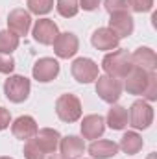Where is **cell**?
Listing matches in <instances>:
<instances>
[{
  "label": "cell",
  "mask_w": 157,
  "mask_h": 159,
  "mask_svg": "<svg viewBox=\"0 0 157 159\" xmlns=\"http://www.w3.org/2000/svg\"><path fill=\"white\" fill-rule=\"evenodd\" d=\"M59 131L52 128L37 129V133L26 141L24 144V157L26 159H44L48 154H54L59 146Z\"/></svg>",
  "instance_id": "obj_1"
},
{
  "label": "cell",
  "mask_w": 157,
  "mask_h": 159,
  "mask_svg": "<svg viewBox=\"0 0 157 159\" xmlns=\"http://www.w3.org/2000/svg\"><path fill=\"white\" fill-rule=\"evenodd\" d=\"M102 67H104V70H105L107 76H113V78L120 80L129 72V69H131L133 65H131V57H129L128 50L118 48V50L109 52V54L104 57Z\"/></svg>",
  "instance_id": "obj_2"
},
{
  "label": "cell",
  "mask_w": 157,
  "mask_h": 159,
  "mask_svg": "<svg viewBox=\"0 0 157 159\" xmlns=\"http://www.w3.org/2000/svg\"><path fill=\"white\" fill-rule=\"evenodd\" d=\"M30 91H32V83H30V80L26 76L15 74V76H9L4 81V94L13 104L24 102L30 96Z\"/></svg>",
  "instance_id": "obj_3"
},
{
  "label": "cell",
  "mask_w": 157,
  "mask_h": 159,
  "mask_svg": "<svg viewBox=\"0 0 157 159\" xmlns=\"http://www.w3.org/2000/svg\"><path fill=\"white\" fill-rule=\"evenodd\" d=\"M56 113L63 122H69V124L79 120V117H81V102H79V98L76 94H70V93L61 94L56 100Z\"/></svg>",
  "instance_id": "obj_4"
},
{
  "label": "cell",
  "mask_w": 157,
  "mask_h": 159,
  "mask_svg": "<svg viewBox=\"0 0 157 159\" xmlns=\"http://www.w3.org/2000/svg\"><path fill=\"white\" fill-rule=\"evenodd\" d=\"M96 94L107 102V104H115L120 94H122V81L118 78H113V76H98L96 78Z\"/></svg>",
  "instance_id": "obj_5"
},
{
  "label": "cell",
  "mask_w": 157,
  "mask_h": 159,
  "mask_svg": "<svg viewBox=\"0 0 157 159\" xmlns=\"http://www.w3.org/2000/svg\"><path fill=\"white\" fill-rule=\"evenodd\" d=\"M152 122H154V107L144 100L133 102V106L129 109V124L135 129H146V128H150Z\"/></svg>",
  "instance_id": "obj_6"
},
{
  "label": "cell",
  "mask_w": 157,
  "mask_h": 159,
  "mask_svg": "<svg viewBox=\"0 0 157 159\" xmlns=\"http://www.w3.org/2000/svg\"><path fill=\"white\" fill-rule=\"evenodd\" d=\"M70 72H72L74 80L79 83H91L98 78V65L89 57H78V59H74Z\"/></svg>",
  "instance_id": "obj_7"
},
{
  "label": "cell",
  "mask_w": 157,
  "mask_h": 159,
  "mask_svg": "<svg viewBox=\"0 0 157 159\" xmlns=\"http://www.w3.org/2000/svg\"><path fill=\"white\" fill-rule=\"evenodd\" d=\"M52 44H54L56 56L61 57V59H69V57L76 56V52H78V48H79V41L72 32L57 34V37H56V41Z\"/></svg>",
  "instance_id": "obj_8"
},
{
  "label": "cell",
  "mask_w": 157,
  "mask_h": 159,
  "mask_svg": "<svg viewBox=\"0 0 157 159\" xmlns=\"http://www.w3.org/2000/svg\"><path fill=\"white\" fill-rule=\"evenodd\" d=\"M34 78L41 83H48L52 80L57 78L59 74V63L54 57H41L39 61H35L34 69H32Z\"/></svg>",
  "instance_id": "obj_9"
},
{
  "label": "cell",
  "mask_w": 157,
  "mask_h": 159,
  "mask_svg": "<svg viewBox=\"0 0 157 159\" xmlns=\"http://www.w3.org/2000/svg\"><path fill=\"white\" fill-rule=\"evenodd\" d=\"M30 26H32V17H30L28 11L17 7V9H13V11L7 15V28H9V32L15 34L17 37L28 35Z\"/></svg>",
  "instance_id": "obj_10"
},
{
  "label": "cell",
  "mask_w": 157,
  "mask_h": 159,
  "mask_svg": "<svg viewBox=\"0 0 157 159\" xmlns=\"http://www.w3.org/2000/svg\"><path fill=\"white\" fill-rule=\"evenodd\" d=\"M148 76L150 72H146L144 69H139V67H131L129 72L124 76V87L129 94H142L146 91V85H148Z\"/></svg>",
  "instance_id": "obj_11"
},
{
  "label": "cell",
  "mask_w": 157,
  "mask_h": 159,
  "mask_svg": "<svg viewBox=\"0 0 157 159\" xmlns=\"http://www.w3.org/2000/svg\"><path fill=\"white\" fill-rule=\"evenodd\" d=\"M133 17L128 13V11H122V13H113L111 19H109V30L117 35L118 39L122 37H128L133 34Z\"/></svg>",
  "instance_id": "obj_12"
},
{
  "label": "cell",
  "mask_w": 157,
  "mask_h": 159,
  "mask_svg": "<svg viewBox=\"0 0 157 159\" xmlns=\"http://www.w3.org/2000/svg\"><path fill=\"white\" fill-rule=\"evenodd\" d=\"M57 24L52 19H41L34 26V39L41 44H52L57 37Z\"/></svg>",
  "instance_id": "obj_13"
},
{
  "label": "cell",
  "mask_w": 157,
  "mask_h": 159,
  "mask_svg": "<svg viewBox=\"0 0 157 159\" xmlns=\"http://www.w3.org/2000/svg\"><path fill=\"white\" fill-rule=\"evenodd\" d=\"M131 65L133 67H139V69H144L146 72H154L157 67V56L155 52L148 46H139L131 56Z\"/></svg>",
  "instance_id": "obj_14"
},
{
  "label": "cell",
  "mask_w": 157,
  "mask_h": 159,
  "mask_svg": "<svg viewBox=\"0 0 157 159\" xmlns=\"http://www.w3.org/2000/svg\"><path fill=\"white\" fill-rule=\"evenodd\" d=\"M105 131V120L100 115H87L81 120V135L85 139L96 141L98 137H102Z\"/></svg>",
  "instance_id": "obj_15"
},
{
  "label": "cell",
  "mask_w": 157,
  "mask_h": 159,
  "mask_svg": "<svg viewBox=\"0 0 157 159\" xmlns=\"http://www.w3.org/2000/svg\"><path fill=\"white\" fill-rule=\"evenodd\" d=\"M37 129H39V128H37L35 119H34V117H28V115L19 117V119L11 124V133H13L17 139H20V141L32 139V137L37 133Z\"/></svg>",
  "instance_id": "obj_16"
},
{
  "label": "cell",
  "mask_w": 157,
  "mask_h": 159,
  "mask_svg": "<svg viewBox=\"0 0 157 159\" xmlns=\"http://www.w3.org/2000/svg\"><path fill=\"white\" fill-rule=\"evenodd\" d=\"M59 148H61L63 157L79 159L85 152V143H83V139H79L76 135H67V137L59 139Z\"/></svg>",
  "instance_id": "obj_17"
},
{
  "label": "cell",
  "mask_w": 157,
  "mask_h": 159,
  "mask_svg": "<svg viewBox=\"0 0 157 159\" xmlns=\"http://www.w3.org/2000/svg\"><path fill=\"white\" fill-rule=\"evenodd\" d=\"M91 43H92V46L96 50H117L120 39L109 28H98L91 35Z\"/></svg>",
  "instance_id": "obj_18"
},
{
  "label": "cell",
  "mask_w": 157,
  "mask_h": 159,
  "mask_svg": "<svg viewBox=\"0 0 157 159\" xmlns=\"http://www.w3.org/2000/svg\"><path fill=\"white\" fill-rule=\"evenodd\" d=\"M89 154L94 159H111L118 154V144L113 141H92L89 146Z\"/></svg>",
  "instance_id": "obj_19"
},
{
  "label": "cell",
  "mask_w": 157,
  "mask_h": 159,
  "mask_svg": "<svg viewBox=\"0 0 157 159\" xmlns=\"http://www.w3.org/2000/svg\"><path fill=\"white\" fill-rule=\"evenodd\" d=\"M142 144H144V141L137 131H128V133L122 135L118 148H122V152L128 154V156H135L142 150Z\"/></svg>",
  "instance_id": "obj_20"
},
{
  "label": "cell",
  "mask_w": 157,
  "mask_h": 159,
  "mask_svg": "<svg viewBox=\"0 0 157 159\" xmlns=\"http://www.w3.org/2000/svg\"><path fill=\"white\" fill-rule=\"evenodd\" d=\"M107 124L115 131L124 129L128 126V109L122 106H111V109L107 113Z\"/></svg>",
  "instance_id": "obj_21"
},
{
  "label": "cell",
  "mask_w": 157,
  "mask_h": 159,
  "mask_svg": "<svg viewBox=\"0 0 157 159\" xmlns=\"http://www.w3.org/2000/svg\"><path fill=\"white\" fill-rule=\"evenodd\" d=\"M17 46H19V37L15 34H11L9 30L0 32V54H11L13 50H17Z\"/></svg>",
  "instance_id": "obj_22"
},
{
  "label": "cell",
  "mask_w": 157,
  "mask_h": 159,
  "mask_svg": "<svg viewBox=\"0 0 157 159\" xmlns=\"http://www.w3.org/2000/svg\"><path fill=\"white\" fill-rule=\"evenodd\" d=\"M57 13L65 19H70L74 17L76 13L79 11V4L78 0H57Z\"/></svg>",
  "instance_id": "obj_23"
},
{
  "label": "cell",
  "mask_w": 157,
  "mask_h": 159,
  "mask_svg": "<svg viewBox=\"0 0 157 159\" xmlns=\"http://www.w3.org/2000/svg\"><path fill=\"white\" fill-rule=\"evenodd\" d=\"M54 7V0H28V9L35 15H46Z\"/></svg>",
  "instance_id": "obj_24"
},
{
  "label": "cell",
  "mask_w": 157,
  "mask_h": 159,
  "mask_svg": "<svg viewBox=\"0 0 157 159\" xmlns=\"http://www.w3.org/2000/svg\"><path fill=\"white\" fill-rule=\"evenodd\" d=\"M142 94H144V98H146L148 102H154V100H157V74H155V70H154V72H150L146 91H144Z\"/></svg>",
  "instance_id": "obj_25"
},
{
  "label": "cell",
  "mask_w": 157,
  "mask_h": 159,
  "mask_svg": "<svg viewBox=\"0 0 157 159\" xmlns=\"http://www.w3.org/2000/svg\"><path fill=\"white\" fill-rule=\"evenodd\" d=\"M104 6H105V11H107L109 15L128 11V7H129L128 0H105V2H104Z\"/></svg>",
  "instance_id": "obj_26"
},
{
  "label": "cell",
  "mask_w": 157,
  "mask_h": 159,
  "mask_svg": "<svg viewBox=\"0 0 157 159\" xmlns=\"http://www.w3.org/2000/svg\"><path fill=\"white\" fill-rule=\"evenodd\" d=\"M128 4L135 13H146L154 7V0H128Z\"/></svg>",
  "instance_id": "obj_27"
},
{
  "label": "cell",
  "mask_w": 157,
  "mask_h": 159,
  "mask_svg": "<svg viewBox=\"0 0 157 159\" xmlns=\"http://www.w3.org/2000/svg\"><path fill=\"white\" fill-rule=\"evenodd\" d=\"M15 69V59L11 54H0V72L2 74H11Z\"/></svg>",
  "instance_id": "obj_28"
},
{
  "label": "cell",
  "mask_w": 157,
  "mask_h": 159,
  "mask_svg": "<svg viewBox=\"0 0 157 159\" xmlns=\"http://www.w3.org/2000/svg\"><path fill=\"white\" fill-rule=\"evenodd\" d=\"M9 124H11V115H9V111H7L6 107H0V131L6 129Z\"/></svg>",
  "instance_id": "obj_29"
},
{
  "label": "cell",
  "mask_w": 157,
  "mask_h": 159,
  "mask_svg": "<svg viewBox=\"0 0 157 159\" xmlns=\"http://www.w3.org/2000/svg\"><path fill=\"white\" fill-rule=\"evenodd\" d=\"M100 6V0H79V7H83L85 11H94Z\"/></svg>",
  "instance_id": "obj_30"
},
{
  "label": "cell",
  "mask_w": 157,
  "mask_h": 159,
  "mask_svg": "<svg viewBox=\"0 0 157 159\" xmlns=\"http://www.w3.org/2000/svg\"><path fill=\"white\" fill-rule=\"evenodd\" d=\"M48 159H67V157H63L61 154H56V152H54V154H50V157Z\"/></svg>",
  "instance_id": "obj_31"
},
{
  "label": "cell",
  "mask_w": 157,
  "mask_h": 159,
  "mask_svg": "<svg viewBox=\"0 0 157 159\" xmlns=\"http://www.w3.org/2000/svg\"><path fill=\"white\" fill-rule=\"evenodd\" d=\"M148 159H155V154H150V156H148Z\"/></svg>",
  "instance_id": "obj_32"
},
{
  "label": "cell",
  "mask_w": 157,
  "mask_h": 159,
  "mask_svg": "<svg viewBox=\"0 0 157 159\" xmlns=\"http://www.w3.org/2000/svg\"><path fill=\"white\" fill-rule=\"evenodd\" d=\"M0 159H11V157H0Z\"/></svg>",
  "instance_id": "obj_33"
}]
</instances>
